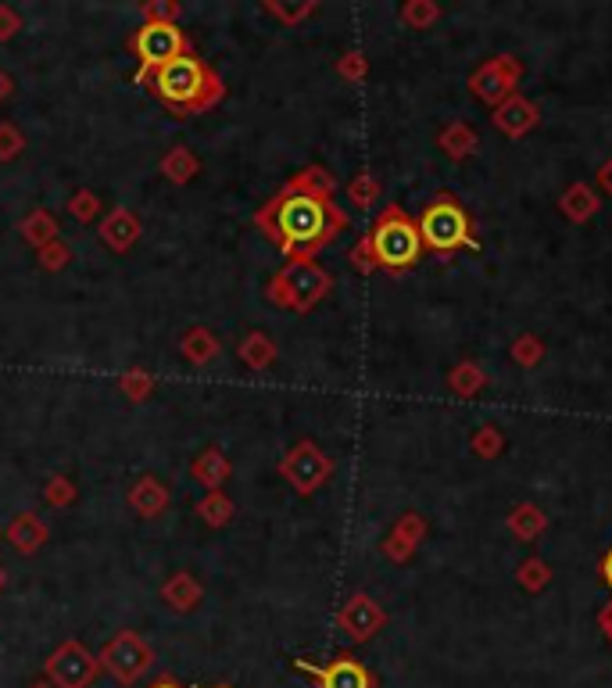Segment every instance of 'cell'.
Returning <instances> with one entry per match:
<instances>
[{
    "instance_id": "2e32d148",
    "label": "cell",
    "mask_w": 612,
    "mask_h": 688,
    "mask_svg": "<svg viewBox=\"0 0 612 688\" xmlns=\"http://www.w3.org/2000/svg\"><path fill=\"white\" fill-rule=\"evenodd\" d=\"M169 488H165V481H158V477H151V473H144L140 481H133V488L126 491V502L129 509H133L136 516H144V520H154V516H162L165 509H169Z\"/></svg>"
},
{
    "instance_id": "4fadbf2b",
    "label": "cell",
    "mask_w": 612,
    "mask_h": 688,
    "mask_svg": "<svg viewBox=\"0 0 612 688\" xmlns=\"http://www.w3.org/2000/svg\"><path fill=\"white\" fill-rule=\"evenodd\" d=\"M537 119H541V108H537L534 101H527L523 94H512L505 97L498 108H494L491 122L498 133H505V137L519 140L523 133H530V129L537 126Z\"/></svg>"
},
{
    "instance_id": "5bb4252c",
    "label": "cell",
    "mask_w": 612,
    "mask_h": 688,
    "mask_svg": "<svg viewBox=\"0 0 612 688\" xmlns=\"http://www.w3.org/2000/svg\"><path fill=\"white\" fill-rule=\"evenodd\" d=\"M97 233H101L104 248H111L115 255H126V251L140 241L144 223H140V215H136V212H129V208L119 205V208H111V212L104 215L101 226H97Z\"/></svg>"
},
{
    "instance_id": "9c48e42d",
    "label": "cell",
    "mask_w": 612,
    "mask_h": 688,
    "mask_svg": "<svg viewBox=\"0 0 612 688\" xmlns=\"http://www.w3.org/2000/svg\"><path fill=\"white\" fill-rule=\"evenodd\" d=\"M280 477L298 491V495H315V491L333 477V459L326 456L315 441L305 438L280 459Z\"/></svg>"
},
{
    "instance_id": "f5cc1de1",
    "label": "cell",
    "mask_w": 612,
    "mask_h": 688,
    "mask_svg": "<svg viewBox=\"0 0 612 688\" xmlns=\"http://www.w3.org/2000/svg\"><path fill=\"white\" fill-rule=\"evenodd\" d=\"M215 688H230V685H215Z\"/></svg>"
},
{
    "instance_id": "8992f818",
    "label": "cell",
    "mask_w": 612,
    "mask_h": 688,
    "mask_svg": "<svg viewBox=\"0 0 612 688\" xmlns=\"http://www.w3.org/2000/svg\"><path fill=\"white\" fill-rule=\"evenodd\" d=\"M129 51H133L136 61H140L133 72V83H144L154 69H162L169 61L183 58V54H190L194 47H190V36L179 26H154V22H144V26L129 36Z\"/></svg>"
},
{
    "instance_id": "b9f144b4",
    "label": "cell",
    "mask_w": 612,
    "mask_h": 688,
    "mask_svg": "<svg viewBox=\"0 0 612 688\" xmlns=\"http://www.w3.org/2000/svg\"><path fill=\"white\" fill-rule=\"evenodd\" d=\"M369 72V61L362 51H348V54H340L337 58V76H344L348 83H362Z\"/></svg>"
},
{
    "instance_id": "681fc988",
    "label": "cell",
    "mask_w": 612,
    "mask_h": 688,
    "mask_svg": "<svg viewBox=\"0 0 612 688\" xmlns=\"http://www.w3.org/2000/svg\"><path fill=\"white\" fill-rule=\"evenodd\" d=\"M151 688H183V685H176V681H169V678H162V681H154Z\"/></svg>"
},
{
    "instance_id": "c3c4849f",
    "label": "cell",
    "mask_w": 612,
    "mask_h": 688,
    "mask_svg": "<svg viewBox=\"0 0 612 688\" xmlns=\"http://www.w3.org/2000/svg\"><path fill=\"white\" fill-rule=\"evenodd\" d=\"M602 581L612 588V549L605 552V559H602Z\"/></svg>"
},
{
    "instance_id": "bcb514c9",
    "label": "cell",
    "mask_w": 612,
    "mask_h": 688,
    "mask_svg": "<svg viewBox=\"0 0 612 688\" xmlns=\"http://www.w3.org/2000/svg\"><path fill=\"white\" fill-rule=\"evenodd\" d=\"M598 183H602V187L609 190V198H612V158L602 165V169H598Z\"/></svg>"
},
{
    "instance_id": "4316f807",
    "label": "cell",
    "mask_w": 612,
    "mask_h": 688,
    "mask_svg": "<svg viewBox=\"0 0 612 688\" xmlns=\"http://www.w3.org/2000/svg\"><path fill=\"white\" fill-rule=\"evenodd\" d=\"M287 183H290L294 190H305V194H315V198H333V194H337V180H333V176L323 169V165H305V169L294 172V176H290Z\"/></svg>"
},
{
    "instance_id": "8fae6325",
    "label": "cell",
    "mask_w": 612,
    "mask_h": 688,
    "mask_svg": "<svg viewBox=\"0 0 612 688\" xmlns=\"http://www.w3.org/2000/svg\"><path fill=\"white\" fill-rule=\"evenodd\" d=\"M383 624H387V613H383V606L369 592H355L337 613V628L344 631L351 642H369Z\"/></svg>"
},
{
    "instance_id": "7a4b0ae2",
    "label": "cell",
    "mask_w": 612,
    "mask_h": 688,
    "mask_svg": "<svg viewBox=\"0 0 612 688\" xmlns=\"http://www.w3.org/2000/svg\"><path fill=\"white\" fill-rule=\"evenodd\" d=\"M144 86L176 119H194V115L212 112L215 104L226 97V86H222L219 72L204 58H197L194 51L169 61L162 69H154L144 79Z\"/></svg>"
},
{
    "instance_id": "9a60e30c",
    "label": "cell",
    "mask_w": 612,
    "mask_h": 688,
    "mask_svg": "<svg viewBox=\"0 0 612 688\" xmlns=\"http://www.w3.org/2000/svg\"><path fill=\"white\" fill-rule=\"evenodd\" d=\"M423 538H426V520L419 513H405L398 524L391 527V534L383 538V556L394 559V563H405Z\"/></svg>"
},
{
    "instance_id": "1f68e13d",
    "label": "cell",
    "mask_w": 612,
    "mask_h": 688,
    "mask_svg": "<svg viewBox=\"0 0 612 688\" xmlns=\"http://www.w3.org/2000/svg\"><path fill=\"white\" fill-rule=\"evenodd\" d=\"M398 15H401V22H405L408 29H430L437 18H441V8H437V4H430V0H408Z\"/></svg>"
},
{
    "instance_id": "603a6c76",
    "label": "cell",
    "mask_w": 612,
    "mask_h": 688,
    "mask_svg": "<svg viewBox=\"0 0 612 688\" xmlns=\"http://www.w3.org/2000/svg\"><path fill=\"white\" fill-rule=\"evenodd\" d=\"M179 352H183L187 362H194V366H204V362H212L222 352V344L208 327H190L187 334L179 337Z\"/></svg>"
},
{
    "instance_id": "277c9868",
    "label": "cell",
    "mask_w": 612,
    "mask_h": 688,
    "mask_svg": "<svg viewBox=\"0 0 612 688\" xmlns=\"http://www.w3.org/2000/svg\"><path fill=\"white\" fill-rule=\"evenodd\" d=\"M330 287H333V276L315 258H290L287 266L265 284V298L276 309L305 316V312H312L330 294Z\"/></svg>"
},
{
    "instance_id": "74e56055",
    "label": "cell",
    "mask_w": 612,
    "mask_h": 688,
    "mask_svg": "<svg viewBox=\"0 0 612 688\" xmlns=\"http://www.w3.org/2000/svg\"><path fill=\"white\" fill-rule=\"evenodd\" d=\"M36 262H40V269H47V273H61V269L72 262V248L58 237V241L43 244V248L36 251Z\"/></svg>"
},
{
    "instance_id": "4dcf8cb0",
    "label": "cell",
    "mask_w": 612,
    "mask_h": 688,
    "mask_svg": "<svg viewBox=\"0 0 612 688\" xmlns=\"http://www.w3.org/2000/svg\"><path fill=\"white\" fill-rule=\"evenodd\" d=\"M262 8L269 11L272 18H280L283 26H298V22H305L308 15H315V11H319V4H315V0H301V4H283V0H262Z\"/></svg>"
},
{
    "instance_id": "7402d4cb",
    "label": "cell",
    "mask_w": 612,
    "mask_h": 688,
    "mask_svg": "<svg viewBox=\"0 0 612 688\" xmlns=\"http://www.w3.org/2000/svg\"><path fill=\"white\" fill-rule=\"evenodd\" d=\"M559 208L562 215L570 219V223H587L591 215L602 208V201H598L595 187H587V183H573V187H566V194L559 198Z\"/></svg>"
},
{
    "instance_id": "836d02e7",
    "label": "cell",
    "mask_w": 612,
    "mask_h": 688,
    "mask_svg": "<svg viewBox=\"0 0 612 688\" xmlns=\"http://www.w3.org/2000/svg\"><path fill=\"white\" fill-rule=\"evenodd\" d=\"M76 499H79V488L68 481V477H61V473L58 477H51L47 488H43V502H47L51 509H68Z\"/></svg>"
},
{
    "instance_id": "d590c367",
    "label": "cell",
    "mask_w": 612,
    "mask_h": 688,
    "mask_svg": "<svg viewBox=\"0 0 612 688\" xmlns=\"http://www.w3.org/2000/svg\"><path fill=\"white\" fill-rule=\"evenodd\" d=\"M548 581H552V567L544 559L530 556L527 563H519V585L527 588V592H541Z\"/></svg>"
},
{
    "instance_id": "ffe728a7",
    "label": "cell",
    "mask_w": 612,
    "mask_h": 688,
    "mask_svg": "<svg viewBox=\"0 0 612 688\" xmlns=\"http://www.w3.org/2000/svg\"><path fill=\"white\" fill-rule=\"evenodd\" d=\"M237 355L240 362H244L247 370H269L272 362H276V355H280V348H276V341H272L265 330H251V334H244V341L237 344Z\"/></svg>"
},
{
    "instance_id": "cb8c5ba5",
    "label": "cell",
    "mask_w": 612,
    "mask_h": 688,
    "mask_svg": "<svg viewBox=\"0 0 612 688\" xmlns=\"http://www.w3.org/2000/svg\"><path fill=\"white\" fill-rule=\"evenodd\" d=\"M201 172V158L190 151V147H172L162 155V176L172 183V187H187Z\"/></svg>"
},
{
    "instance_id": "f907efd6",
    "label": "cell",
    "mask_w": 612,
    "mask_h": 688,
    "mask_svg": "<svg viewBox=\"0 0 612 688\" xmlns=\"http://www.w3.org/2000/svg\"><path fill=\"white\" fill-rule=\"evenodd\" d=\"M29 688H51V685H47V681H36V685H29Z\"/></svg>"
},
{
    "instance_id": "e0dca14e",
    "label": "cell",
    "mask_w": 612,
    "mask_h": 688,
    "mask_svg": "<svg viewBox=\"0 0 612 688\" xmlns=\"http://www.w3.org/2000/svg\"><path fill=\"white\" fill-rule=\"evenodd\" d=\"M190 477H194L201 488L222 491V484L233 477V463L219 445H208L204 452H197V459L190 463Z\"/></svg>"
},
{
    "instance_id": "ab89813d",
    "label": "cell",
    "mask_w": 612,
    "mask_h": 688,
    "mask_svg": "<svg viewBox=\"0 0 612 688\" xmlns=\"http://www.w3.org/2000/svg\"><path fill=\"white\" fill-rule=\"evenodd\" d=\"M469 445H473V452L480 459H494L505 448V434L498 427H480L473 434V441H469Z\"/></svg>"
},
{
    "instance_id": "83f0119b",
    "label": "cell",
    "mask_w": 612,
    "mask_h": 688,
    "mask_svg": "<svg viewBox=\"0 0 612 688\" xmlns=\"http://www.w3.org/2000/svg\"><path fill=\"white\" fill-rule=\"evenodd\" d=\"M233 513H237V506H233V499L226 495V491H208L201 502H197V516H201L208 527H226L233 520Z\"/></svg>"
},
{
    "instance_id": "d6986e66",
    "label": "cell",
    "mask_w": 612,
    "mask_h": 688,
    "mask_svg": "<svg viewBox=\"0 0 612 688\" xmlns=\"http://www.w3.org/2000/svg\"><path fill=\"white\" fill-rule=\"evenodd\" d=\"M204 599V588L201 581H197L190 570H179V574H172L169 581L162 585V602L169 606L172 613H190L197 610Z\"/></svg>"
},
{
    "instance_id": "816d5d0a",
    "label": "cell",
    "mask_w": 612,
    "mask_h": 688,
    "mask_svg": "<svg viewBox=\"0 0 612 688\" xmlns=\"http://www.w3.org/2000/svg\"><path fill=\"white\" fill-rule=\"evenodd\" d=\"M4 581H8V577H4V567H0V588H4Z\"/></svg>"
},
{
    "instance_id": "7bdbcfd3",
    "label": "cell",
    "mask_w": 612,
    "mask_h": 688,
    "mask_svg": "<svg viewBox=\"0 0 612 688\" xmlns=\"http://www.w3.org/2000/svg\"><path fill=\"white\" fill-rule=\"evenodd\" d=\"M18 29H22V15L11 4H0V43L15 40Z\"/></svg>"
},
{
    "instance_id": "60d3db41",
    "label": "cell",
    "mask_w": 612,
    "mask_h": 688,
    "mask_svg": "<svg viewBox=\"0 0 612 688\" xmlns=\"http://www.w3.org/2000/svg\"><path fill=\"white\" fill-rule=\"evenodd\" d=\"M26 151V137L15 122H0V162H15Z\"/></svg>"
},
{
    "instance_id": "44dd1931",
    "label": "cell",
    "mask_w": 612,
    "mask_h": 688,
    "mask_svg": "<svg viewBox=\"0 0 612 688\" xmlns=\"http://www.w3.org/2000/svg\"><path fill=\"white\" fill-rule=\"evenodd\" d=\"M476 144H480L476 129L469 126V122H462V119L448 122V126L437 133V147H441L448 158H455V162H462V158L476 155Z\"/></svg>"
},
{
    "instance_id": "6da1fadb",
    "label": "cell",
    "mask_w": 612,
    "mask_h": 688,
    "mask_svg": "<svg viewBox=\"0 0 612 688\" xmlns=\"http://www.w3.org/2000/svg\"><path fill=\"white\" fill-rule=\"evenodd\" d=\"M255 226L290 258H315L348 230V215L333 198H315L287 187L255 212Z\"/></svg>"
},
{
    "instance_id": "8d00e7d4",
    "label": "cell",
    "mask_w": 612,
    "mask_h": 688,
    "mask_svg": "<svg viewBox=\"0 0 612 688\" xmlns=\"http://www.w3.org/2000/svg\"><path fill=\"white\" fill-rule=\"evenodd\" d=\"M179 11L183 8H179L176 0H144V4H140L144 22H154V26H176Z\"/></svg>"
},
{
    "instance_id": "e575fe53",
    "label": "cell",
    "mask_w": 612,
    "mask_h": 688,
    "mask_svg": "<svg viewBox=\"0 0 612 688\" xmlns=\"http://www.w3.org/2000/svg\"><path fill=\"white\" fill-rule=\"evenodd\" d=\"M68 215H72L76 223H94L97 215H101V198H97L94 190H76V194L68 198Z\"/></svg>"
},
{
    "instance_id": "d4e9b609",
    "label": "cell",
    "mask_w": 612,
    "mask_h": 688,
    "mask_svg": "<svg viewBox=\"0 0 612 688\" xmlns=\"http://www.w3.org/2000/svg\"><path fill=\"white\" fill-rule=\"evenodd\" d=\"M18 230H22V241H26L29 248H36V251H40L43 244H51V241H58V237H61L58 219H54L47 208H33V212L22 219V226H18Z\"/></svg>"
},
{
    "instance_id": "d6a6232c",
    "label": "cell",
    "mask_w": 612,
    "mask_h": 688,
    "mask_svg": "<svg viewBox=\"0 0 612 688\" xmlns=\"http://www.w3.org/2000/svg\"><path fill=\"white\" fill-rule=\"evenodd\" d=\"M348 198L358 208H373L380 201V180H376L373 172H358L355 180L348 183Z\"/></svg>"
},
{
    "instance_id": "5b68a950",
    "label": "cell",
    "mask_w": 612,
    "mask_h": 688,
    "mask_svg": "<svg viewBox=\"0 0 612 688\" xmlns=\"http://www.w3.org/2000/svg\"><path fill=\"white\" fill-rule=\"evenodd\" d=\"M416 226H419V237H423V248L437 251V255H451V251L459 248H469V251L480 248V241H476L473 233V219H469V212L459 205L455 194H437L419 212Z\"/></svg>"
},
{
    "instance_id": "ee69618b",
    "label": "cell",
    "mask_w": 612,
    "mask_h": 688,
    "mask_svg": "<svg viewBox=\"0 0 612 688\" xmlns=\"http://www.w3.org/2000/svg\"><path fill=\"white\" fill-rule=\"evenodd\" d=\"M351 266L358 269V273L362 276H369V273H376V262H373V251H369V244H366V237H362V241L355 244V248H351Z\"/></svg>"
},
{
    "instance_id": "30bf717a",
    "label": "cell",
    "mask_w": 612,
    "mask_h": 688,
    "mask_svg": "<svg viewBox=\"0 0 612 688\" xmlns=\"http://www.w3.org/2000/svg\"><path fill=\"white\" fill-rule=\"evenodd\" d=\"M519 76H523V61L512 58V54H498V58H487L480 69L469 76V90L484 104L498 108L505 97L516 94Z\"/></svg>"
},
{
    "instance_id": "f6af8a7d",
    "label": "cell",
    "mask_w": 612,
    "mask_h": 688,
    "mask_svg": "<svg viewBox=\"0 0 612 688\" xmlns=\"http://www.w3.org/2000/svg\"><path fill=\"white\" fill-rule=\"evenodd\" d=\"M11 94H15V79H11V76H8V72L0 69V104L8 101V97H11Z\"/></svg>"
},
{
    "instance_id": "3957f363",
    "label": "cell",
    "mask_w": 612,
    "mask_h": 688,
    "mask_svg": "<svg viewBox=\"0 0 612 688\" xmlns=\"http://www.w3.org/2000/svg\"><path fill=\"white\" fill-rule=\"evenodd\" d=\"M366 244L373 251L376 269H387V273H405L423 258V237H419L416 219H408V212L401 205H387L376 223L369 226Z\"/></svg>"
},
{
    "instance_id": "ac0fdd59",
    "label": "cell",
    "mask_w": 612,
    "mask_h": 688,
    "mask_svg": "<svg viewBox=\"0 0 612 688\" xmlns=\"http://www.w3.org/2000/svg\"><path fill=\"white\" fill-rule=\"evenodd\" d=\"M47 524L40 520V513H18L15 520L8 524V531H4V538H8V545L15 552H22V556H36V552L47 545Z\"/></svg>"
},
{
    "instance_id": "52a82bcc",
    "label": "cell",
    "mask_w": 612,
    "mask_h": 688,
    "mask_svg": "<svg viewBox=\"0 0 612 688\" xmlns=\"http://www.w3.org/2000/svg\"><path fill=\"white\" fill-rule=\"evenodd\" d=\"M101 674V660H97L83 642L68 638L43 660V678L51 688H90Z\"/></svg>"
},
{
    "instance_id": "7dc6e473",
    "label": "cell",
    "mask_w": 612,
    "mask_h": 688,
    "mask_svg": "<svg viewBox=\"0 0 612 688\" xmlns=\"http://www.w3.org/2000/svg\"><path fill=\"white\" fill-rule=\"evenodd\" d=\"M598 624H602V631H605V638L612 642V602L602 610V617H598Z\"/></svg>"
},
{
    "instance_id": "f1b7e54d",
    "label": "cell",
    "mask_w": 612,
    "mask_h": 688,
    "mask_svg": "<svg viewBox=\"0 0 612 688\" xmlns=\"http://www.w3.org/2000/svg\"><path fill=\"white\" fill-rule=\"evenodd\" d=\"M487 384V373L476 366V362H459L455 370L448 373V387L455 391L459 398H473L480 387Z\"/></svg>"
},
{
    "instance_id": "484cf974",
    "label": "cell",
    "mask_w": 612,
    "mask_h": 688,
    "mask_svg": "<svg viewBox=\"0 0 612 688\" xmlns=\"http://www.w3.org/2000/svg\"><path fill=\"white\" fill-rule=\"evenodd\" d=\"M505 524H509V531L516 534L519 542H537L544 534V527H548V516H544L537 506H530V502H523V506L512 509Z\"/></svg>"
},
{
    "instance_id": "f35d334b",
    "label": "cell",
    "mask_w": 612,
    "mask_h": 688,
    "mask_svg": "<svg viewBox=\"0 0 612 688\" xmlns=\"http://www.w3.org/2000/svg\"><path fill=\"white\" fill-rule=\"evenodd\" d=\"M512 359H516V366H523V370L537 366V362L544 359V344H541V337H534V334L516 337V344H512Z\"/></svg>"
},
{
    "instance_id": "f546056e",
    "label": "cell",
    "mask_w": 612,
    "mask_h": 688,
    "mask_svg": "<svg viewBox=\"0 0 612 688\" xmlns=\"http://www.w3.org/2000/svg\"><path fill=\"white\" fill-rule=\"evenodd\" d=\"M154 387H158L154 373L140 370V366H129V370L119 377V391L129 398V402H147V398L154 395Z\"/></svg>"
},
{
    "instance_id": "ba28073f",
    "label": "cell",
    "mask_w": 612,
    "mask_h": 688,
    "mask_svg": "<svg viewBox=\"0 0 612 688\" xmlns=\"http://www.w3.org/2000/svg\"><path fill=\"white\" fill-rule=\"evenodd\" d=\"M97 660H101V671H108L119 685H136V681L151 671L154 649L136 631H119L97 653Z\"/></svg>"
},
{
    "instance_id": "7c38bea8",
    "label": "cell",
    "mask_w": 612,
    "mask_h": 688,
    "mask_svg": "<svg viewBox=\"0 0 612 688\" xmlns=\"http://www.w3.org/2000/svg\"><path fill=\"white\" fill-rule=\"evenodd\" d=\"M298 671L312 674L319 688H373V674L355 660V656H337L330 663L298 660Z\"/></svg>"
}]
</instances>
